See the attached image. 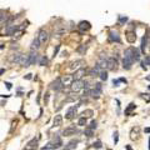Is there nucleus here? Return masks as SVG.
Segmentation results:
<instances>
[{
    "mask_svg": "<svg viewBox=\"0 0 150 150\" xmlns=\"http://www.w3.org/2000/svg\"><path fill=\"white\" fill-rule=\"evenodd\" d=\"M85 83H86V81H83V80H75V81L73 83V85L70 86V88H71V91H73V93H78L80 89L85 88Z\"/></svg>",
    "mask_w": 150,
    "mask_h": 150,
    "instance_id": "1",
    "label": "nucleus"
},
{
    "mask_svg": "<svg viewBox=\"0 0 150 150\" xmlns=\"http://www.w3.org/2000/svg\"><path fill=\"white\" fill-rule=\"evenodd\" d=\"M61 79V83H63L64 86H71L73 83H74V75H64L63 78H60Z\"/></svg>",
    "mask_w": 150,
    "mask_h": 150,
    "instance_id": "2",
    "label": "nucleus"
},
{
    "mask_svg": "<svg viewBox=\"0 0 150 150\" xmlns=\"http://www.w3.org/2000/svg\"><path fill=\"white\" fill-rule=\"evenodd\" d=\"M50 88H51L53 90H55V91H60V90L64 88L63 83H61V79H60V78H58L55 81H53V83H51V85H50Z\"/></svg>",
    "mask_w": 150,
    "mask_h": 150,
    "instance_id": "3",
    "label": "nucleus"
},
{
    "mask_svg": "<svg viewBox=\"0 0 150 150\" xmlns=\"http://www.w3.org/2000/svg\"><path fill=\"white\" fill-rule=\"evenodd\" d=\"M101 94V83H96L95 86H94V89L91 90V96L95 99H98L99 96Z\"/></svg>",
    "mask_w": 150,
    "mask_h": 150,
    "instance_id": "4",
    "label": "nucleus"
},
{
    "mask_svg": "<svg viewBox=\"0 0 150 150\" xmlns=\"http://www.w3.org/2000/svg\"><path fill=\"white\" fill-rule=\"evenodd\" d=\"M38 39H39L40 44L43 45V44H45V43L49 40V34H48L45 30H40V31H39V35H38Z\"/></svg>",
    "mask_w": 150,
    "mask_h": 150,
    "instance_id": "5",
    "label": "nucleus"
},
{
    "mask_svg": "<svg viewBox=\"0 0 150 150\" xmlns=\"http://www.w3.org/2000/svg\"><path fill=\"white\" fill-rule=\"evenodd\" d=\"M76 133V128L75 126H69V128H65L63 130V136H71V135H75Z\"/></svg>",
    "mask_w": 150,
    "mask_h": 150,
    "instance_id": "6",
    "label": "nucleus"
},
{
    "mask_svg": "<svg viewBox=\"0 0 150 150\" xmlns=\"http://www.w3.org/2000/svg\"><path fill=\"white\" fill-rule=\"evenodd\" d=\"M78 106H80V105H75V106H71V108H69V110L66 111L65 114V118L66 119H73L75 116V114H76V109Z\"/></svg>",
    "mask_w": 150,
    "mask_h": 150,
    "instance_id": "7",
    "label": "nucleus"
},
{
    "mask_svg": "<svg viewBox=\"0 0 150 150\" xmlns=\"http://www.w3.org/2000/svg\"><path fill=\"white\" fill-rule=\"evenodd\" d=\"M50 145H51V148L53 149H58V148H60L61 145H63V141H61V139H60V136H55L54 139H53V141H50Z\"/></svg>",
    "mask_w": 150,
    "mask_h": 150,
    "instance_id": "8",
    "label": "nucleus"
},
{
    "mask_svg": "<svg viewBox=\"0 0 150 150\" xmlns=\"http://www.w3.org/2000/svg\"><path fill=\"white\" fill-rule=\"evenodd\" d=\"M78 26H79V29H80L81 31H88V30H90V28H91L90 23H89V21H85V20L80 21Z\"/></svg>",
    "mask_w": 150,
    "mask_h": 150,
    "instance_id": "9",
    "label": "nucleus"
},
{
    "mask_svg": "<svg viewBox=\"0 0 150 150\" xmlns=\"http://www.w3.org/2000/svg\"><path fill=\"white\" fill-rule=\"evenodd\" d=\"M38 149V139H31L26 145V150H36Z\"/></svg>",
    "mask_w": 150,
    "mask_h": 150,
    "instance_id": "10",
    "label": "nucleus"
},
{
    "mask_svg": "<svg viewBox=\"0 0 150 150\" xmlns=\"http://www.w3.org/2000/svg\"><path fill=\"white\" fill-rule=\"evenodd\" d=\"M116 65H118V63H116L115 58H109L108 59V69L109 70H116Z\"/></svg>",
    "mask_w": 150,
    "mask_h": 150,
    "instance_id": "11",
    "label": "nucleus"
},
{
    "mask_svg": "<svg viewBox=\"0 0 150 150\" xmlns=\"http://www.w3.org/2000/svg\"><path fill=\"white\" fill-rule=\"evenodd\" d=\"M109 39H110V41H116V43H120V36H119L118 31H114V30H111V31L109 33Z\"/></svg>",
    "mask_w": 150,
    "mask_h": 150,
    "instance_id": "12",
    "label": "nucleus"
},
{
    "mask_svg": "<svg viewBox=\"0 0 150 150\" xmlns=\"http://www.w3.org/2000/svg\"><path fill=\"white\" fill-rule=\"evenodd\" d=\"M85 73H86V71H85V69H84V68L76 70L75 74H74V79H75V80H81V78L85 75Z\"/></svg>",
    "mask_w": 150,
    "mask_h": 150,
    "instance_id": "13",
    "label": "nucleus"
},
{
    "mask_svg": "<svg viewBox=\"0 0 150 150\" xmlns=\"http://www.w3.org/2000/svg\"><path fill=\"white\" fill-rule=\"evenodd\" d=\"M29 59H30V64H35L38 61V53L35 50H31L29 54Z\"/></svg>",
    "mask_w": 150,
    "mask_h": 150,
    "instance_id": "14",
    "label": "nucleus"
},
{
    "mask_svg": "<svg viewBox=\"0 0 150 150\" xmlns=\"http://www.w3.org/2000/svg\"><path fill=\"white\" fill-rule=\"evenodd\" d=\"M21 58H23V54H20V53H15V54H13V55H11L10 60L13 61V63H19V64H20Z\"/></svg>",
    "mask_w": 150,
    "mask_h": 150,
    "instance_id": "15",
    "label": "nucleus"
},
{
    "mask_svg": "<svg viewBox=\"0 0 150 150\" xmlns=\"http://www.w3.org/2000/svg\"><path fill=\"white\" fill-rule=\"evenodd\" d=\"M20 65H23V66H25V68H28V66H30V65H31V64H30L29 55H23L21 61H20Z\"/></svg>",
    "mask_w": 150,
    "mask_h": 150,
    "instance_id": "16",
    "label": "nucleus"
},
{
    "mask_svg": "<svg viewBox=\"0 0 150 150\" xmlns=\"http://www.w3.org/2000/svg\"><path fill=\"white\" fill-rule=\"evenodd\" d=\"M78 143H79L78 140H71V141H69V143L64 146V150H73V149H75Z\"/></svg>",
    "mask_w": 150,
    "mask_h": 150,
    "instance_id": "17",
    "label": "nucleus"
},
{
    "mask_svg": "<svg viewBox=\"0 0 150 150\" xmlns=\"http://www.w3.org/2000/svg\"><path fill=\"white\" fill-rule=\"evenodd\" d=\"M61 124H63V116L58 114V115H55L54 120H53V125L54 126H60Z\"/></svg>",
    "mask_w": 150,
    "mask_h": 150,
    "instance_id": "18",
    "label": "nucleus"
},
{
    "mask_svg": "<svg viewBox=\"0 0 150 150\" xmlns=\"http://www.w3.org/2000/svg\"><path fill=\"white\" fill-rule=\"evenodd\" d=\"M83 64V60H76V61H74V63H71L70 64V69H75V70H79V69H81L80 68V65Z\"/></svg>",
    "mask_w": 150,
    "mask_h": 150,
    "instance_id": "19",
    "label": "nucleus"
},
{
    "mask_svg": "<svg viewBox=\"0 0 150 150\" xmlns=\"http://www.w3.org/2000/svg\"><path fill=\"white\" fill-rule=\"evenodd\" d=\"M139 131H140V128L139 126H135L131 129V133H130V138L131 139H135L138 135H139Z\"/></svg>",
    "mask_w": 150,
    "mask_h": 150,
    "instance_id": "20",
    "label": "nucleus"
},
{
    "mask_svg": "<svg viewBox=\"0 0 150 150\" xmlns=\"http://www.w3.org/2000/svg\"><path fill=\"white\" fill-rule=\"evenodd\" d=\"M39 48H40V41H39V39L36 38V39H34L33 43H31V50H35V51H36Z\"/></svg>",
    "mask_w": 150,
    "mask_h": 150,
    "instance_id": "21",
    "label": "nucleus"
},
{
    "mask_svg": "<svg viewBox=\"0 0 150 150\" xmlns=\"http://www.w3.org/2000/svg\"><path fill=\"white\" fill-rule=\"evenodd\" d=\"M126 39H128V41H129V43H134V41H135V39H136V36H135V34H134V33L129 31V33H128V35H126Z\"/></svg>",
    "mask_w": 150,
    "mask_h": 150,
    "instance_id": "22",
    "label": "nucleus"
},
{
    "mask_svg": "<svg viewBox=\"0 0 150 150\" xmlns=\"http://www.w3.org/2000/svg\"><path fill=\"white\" fill-rule=\"evenodd\" d=\"M133 56H134V61H138V60L140 59V53H139V50L135 49V48H133Z\"/></svg>",
    "mask_w": 150,
    "mask_h": 150,
    "instance_id": "23",
    "label": "nucleus"
},
{
    "mask_svg": "<svg viewBox=\"0 0 150 150\" xmlns=\"http://www.w3.org/2000/svg\"><path fill=\"white\" fill-rule=\"evenodd\" d=\"M133 109H135V105L133 103H130L129 106L125 109V115H130V113H131V110H133Z\"/></svg>",
    "mask_w": 150,
    "mask_h": 150,
    "instance_id": "24",
    "label": "nucleus"
},
{
    "mask_svg": "<svg viewBox=\"0 0 150 150\" xmlns=\"http://www.w3.org/2000/svg\"><path fill=\"white\" fill-rule=\"evenodd\" d=\"M84 134H85L88 138H91V136H93V134H94V130H93V129H90L89 126H88V128L85 129V131H84Z\"/></svg>",
    "mask_w": 150,
    "mask_h": 150,
    "instance_id": "25",
    "label": "nucleus"
},
{
    "mask_svg": "<svg viewBox=\"0 0 150 150\" xmlns=\"http://www.w3.org/2000/svg\"><path fill=\"white\" fill-rule=\"evenodd\" d=\"M146 44H148V38H146V35H145V36L143 38V40H141V50H143V51H145Z\"/></svg>",
    "mask_w": 150,
    "mask_h": 150,
    "instance_id": "26",
    "label": "nucleus"
},
{
    "mask_svg": "<svg viewBox=\"0 0 150 150\" xmlns=\"http://www.w3.org/2000/svg\"><path fill=\"white\" fill-rule=\"evenodd\" d=\"M83 116L84 118H90V116H93V110H85L84 113H83Z\"/></svg>",
    "mask_w": 150,
    "mask_h": 150,
    "instance_id": "27",
    "label": "nucleus"
},
{
    "mask_svg": "<svg viewBox=\"0 0 150 150\" xmlns=\"http://www.w3.org/2000/svg\"><path fill=\"white\" fill-rule=\"evenodd\" d=\"M39 64L41 65V66H44V65H46L48 64V58L46 56H43L40 60H39Z\"/></svg>",
    "mask_w": 150,
    "mask_h": 150,
    "instance_id": "28",
    "label": "nucleus"
},
{
    "mask_svg": "<svg viewBox=\"0 0 150 150\" xmlns=\"http://www.w3.org/2000/svg\"><path fill=\"white\" fill-rule=\"evenodd\" d=\"M78 124L79 125H80V126H85L86 125V118H80V119H79V121H78Z\"/></svg>",
    "mask_w": 150,
    "mask_h": 150,
    "instance_id": "29",
    "label": "nucleus"
},
{
    "mask_svg": "<svg viewBox=\"0 0 150 150\" xmlns=\"http://www.w3.org/2000/svg\"><path fill=\"white\" fill-rule=\"evenodd\" d=\"M100 79H101V80H106V79H108V73L105 71V70H103V71L100 73Z\"/></svg>",
    "mask_w": 150,
    "mask_h": 150,
    "instance_id": "30",
    "label": "nucleus"
},
{
    "mask_svg": "<svg viewBox=\"0 0 150 150\" xmlns=\"http://www.w3.org/2000/svg\"><path fill=\"white\" fill-rule=\"evenodd\" d=\"M93 146H94L95 149H101V148H103V145H101V141H100V140H98L96 143H94V144H93Z\"/></svg>",
    "mask_w": 150,
    "mask_h": 150,
    "instance_id": "31",
    "label": "nucleus"
},
{
    "mask_svg": "<svg viewBox=\"0 0 150 150\" xmlns=\"http://www.w3.org/2000/svg\"><path fill=\"white\" fill-rule=\"evenodd\" d=\"M86 49H88V46H86V45H81L80 48H79V49H78V51H79V53H80V54H84V53L86 51Z\"/></svg>",
    "mask_w": 150,
    "mask_h": 150,
    "instance_id": "32",
    "label": "nucleus"
},
{
    "mask_svg": "<svg viewBox=\"0 0 150 150\" xmlns=\"http://www.w3.org/2000/svg\"><path fill=\"white\" fill-rule=\"evenodd\" d=\"M96 125H98V123H96L95 120H93V121L90 123V125H89V128L94 130V129H96Z\"/></svg>",
    "mask_w": 150,
    "mask_h": 150,
    "instance_id": "33",
    "label": "nucleus"
},
{
    "mask_svg": "<svg viewBox=\"0 0 150 150\" xmlns=\"http://www.w3.org/2000/svg\"><path fill=\"white\" fill-rule=\"evenodd\" d=\"M4 20L6 21V14H4V11H1V26H4Z\"/></svg>",
    "mask_w": 150,
    "mask_h": 150,
    "instance_id": "34",
    "label": "nucleus"
},
{
    "mask_svg": "<svg viewBox=\"0 0 150 150\" xmlns=\"http://www.w3.org/2000/svg\"><path fill=\"white\" fill-rule=\"evenodd\" d=\"M144 63H145L146 65H149V66H150V55H146V56H145V60H144Z\"/></svg>",
    "mask_w": 150,
    "mask_h": 150,
    "instance_id": "35",
    "label": "nucleus"
},
{
    "mask_svg": "<svg viewBox=\"0 0 150 150\" xmlns=\"http://www.w3.org/2000/svg\"><path fill=\"white\" fill-rule=\"evenodd\" d=\"M114 143H118V131H115V134H114Z\"/></svg>",
    "mask_w": 150,
    "mask_h": 150,
    "instance_id": "36",
    "label": "nucleus"
},
{
    "mask_svg": "<svg viewBox=\"0 0 150 150\" xmlns=\"http://www.w3.org/2000/svg\"><path fill=\"white\" fill-rule=\"evenodd\" d=\"M128 21V18H121L120 16V23H126Z\"/></svg>",
    "mask_w": 150,
    "mask_h": 150,
    "instance_id": "37",
    "label": "nucleus"
},
{
    "mask_svg": "<svg viewBox=\"0 0 150 150\" xmlns=\"http://www.w3.org/2000/svg\"><path fill=\"white\" fill-rule=\"evenodd\" d=\"M119 81H120V80H115V79H114V80H113V84H114V85H115V86H118V84H119Z\"/></svg>",
    "mask_w": 150,
    "mask_h": 150,
    "instance_id": "38",
    "label": "nucleus"
},
{
    "mask_svg": "<svg viewBox=\"0 0 150 150\" xmlns=\"http://www.w3.org/2000/svg\"><path fill=\"white\" fill-rule=\"evenodd\" d=\"M5 85H6L8 89H11V84H10V83H5Z\"/></svg>",
    "mask_w": 150,
    "mask_h": 150,
    "instance_id": "39",
    "label": "nucleus"
},
{
    "mask_svg": "<svg viewBox=\"0 0 150 150\" xmlns=\"http://www.w3.org/2000/svg\"><path fill=\"white\" fill-rule=\"evenodd\" d=\"M119 80H120V81H123V83H125V84H126V79H124V78H120V79H119Z\"/></svg>",
    "mask_w": 150,
    "mask_h": 150,
    "instance_id": "40",
    "label": "nucleus"
},
{
    "mask_svg": "<svg viewBox=\"0 0 150 150\" xmlns=\"http://www.w3.org/2000/svg\"><path fill=\"white\" fill-rule=\"evenodd\" d=\"M144 131H145V133H148V134H150V128H145Z\"/></svg>",
    "mask_w": 150,
    "mask_h": 150,
    "instance_id": "41",
    "label": "nucleus"
},
{
    "mask_svg": "<svg viewBox=\"0 0 150 150\" xmlns=\"http://www.w3.org/2000/svg\"><path fill=\"white\" fill-rule=\"evenodd\" d=\"M25 79H28V80H29V79H31V74H28V75L25 76Z\"/></svg>",
    "mask_w": 150,
    "mask_h": 150,
    "instance_id": "42",
    "label": "nucleus"
},
{
    "mask_svg": "<svg viewBox=\"0 0 150 150\" xmlns=\"http://www.w3.org/2000/svg\"><path fill=\"white\" fill-rule=\"evenodd\" d=\"M145 80H148V81H150V75H148V76L145 78Z\"/></svg>",
    "mask_w": 150,
    "mask_h": 150,
    "instance_id": "43",
    "label": "nucleus"
},
{
    "mask_svg": "<svg viewBox=\"0 0 150 150\" xmlns=\"http://www.w3.org/2000/svg\"><path fill=\"white\" fill-rule=\"evenodd\" d=\"M126 150H133V149H131V148H130L129 145H126Z\"/></svg>",
    "mask_w": 150,
    "mask_h": 150,
    "instance_id": "44",
    "label": "nucleus"
},
{
    "mask_svg": "<svg viewBox=\"0 0 150 150\" xmlns=\"http://www.w3.org/2000/svg\"><path fill=\"white\" fill-rule=\"evenodd\" d=\"M148 146H149V150H150V138H149V145Z\"/></svg>",
    "mask_w": 150,
    "mask_h": 150,
    "instance_id": "45",
    "label": "nucleus"
},
{
    "mask_svg": "<svg viewBox=\"0 0 150 150\" xmlns=\"http://www.w3.org/2000/svg\"><path fill=\"white\" fill-rule=\"evenodd\" d=\"M149 90H150V85H149Z\"/></svg>",
    "mask_w": 150,
    "mask_h": 150,
    "instance_id": "46",
    "label": "nucleus"
}]
</instances>
